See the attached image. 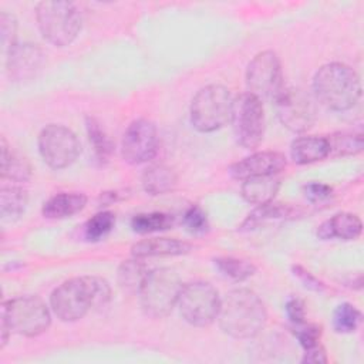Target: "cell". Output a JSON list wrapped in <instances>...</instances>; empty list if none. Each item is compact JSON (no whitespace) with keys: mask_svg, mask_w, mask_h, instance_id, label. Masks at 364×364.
<instances>
[{"mask_svg":"<svg viewBox=\"0 0 364 364\" xmlns=\"http://www.w3.org/2000/svg\"><path fill=\"white\" fill-rule=\"evenodd\" d=\"M111 299L107 280L98 276L73 277L61 283L50 297L51 309L61 321H77L92 307H102Z\"/></svg>","mask_w":364,"mask_h":364,"instance_id":"1","label":"cell"},{"mask_svg":"<svg viewBox=\"0 0 364 364\" xmlns=\"http://www.w3.org/2000/svg\"><path fill=\"white\" fill-rule=\"evenodd\" d=\"M218 318L225 334L233 338H250L263 330L267 311L255 291L236 289L220 300Z\"/></svg>","mask_w":364,"mask_h":364,"instance_id":"2","label":"cell"},{"mask_svg":"<svg viewBox=\"0 0 364 364\" xmlns=\"http://www.w3.org/2000/svg\"><path fill=\"white\" fill-rule=\"evenodd\" d=\"M314 98L333 111L351 109L361 97L358 74L341 63L320 67L313 78Z\"/></svg>","mask_w":364,"mask_h":364,"instance_id":"3","label":"cell"},{"mask_svg":"<svg viewBox=\"0 0 364 364\" xmlns=\"http://www.w3.org/2000/svg\"><path fill=\"white\" fill-rule=\"evenodd\" d=\"M36 20L43 37L53 46H70L81 31L82 17L71 1L50 0L36 7Z\"/></svg>","mask_w":364,"mask_h":364,"instance_id":"4","label":"cell"},{"mask_svg":"<svg viewBox=\"0 0 364 364\" xmlns=\"http://www.w3.org/2000/svg\"><path fill=\"white\" fill-rule=\"evenodd\" d=\"M182 289L178 273L168 267L149 270L138 294L144 313L152 318L166 317L176 306Z\"/></svg>","mask_w":364,"mask_h":364,"instance_id":"5","label":"cell"},{"mask_svg":"<svg viewBox=\"0 0 364 364\" xmlns=\"http://www.w3.org/2000/svg\"><path fill=\"white\" fill-rule=\"evenodd\" d=\"M232 97L226 87L212 84L200 88L189 109L191 124L199 132H213L230 121Z\"/></svg>","mask_w":364,"mask_h":364,"instance_id":"6","label":"cell"},{"mask_svg":"<svg viewBox=\"0 0 364 364\" xmlns=\"http://www.w3.org/2000/svg\"><path fill=\"white\" fill-rule=\"evenodd\" d=\"M1 321L9 326L11 333L36 337L48 328L51 314L40 297L18 296L1 304Z\"/></svg>","mask_w":364,"mask_h":364,"instance_id":"7","label":"cell"},{"mask_svg":"<svg viewBox=\"0 0 364 364\" xmlns=\"http://www.w3.org/2000/svg\"><path fill=\"white\" fill-rule=\"evenodd\" d=\"M220 300L218 290L210 283L191 282L182 284L176 306L186 323L195 327H206L218 318Z\"/></svg>","mask_w":364,"mask_h":364,"instance_id":"8","label":"cell"},{"mask_svg":"<svg viewBox=\"0 0 364 364\" xmlns=\"http://www.w3.org/2000/svg\"><path fill=\"white\" fill-rule=\"evenodd\" d=\"M230 122L236 141L246 149H255L264 135V109L262 100L243 92L232 101Z\"/></svg>","mask_w":364,"mask_h":364,"instance_id":"9","label":"cell"},{"mask_svg":"<svg viewBox=\"0 0 364 364\" xmlns=\"http://www.w3.org/2000/svg\"><path fill=\"white\" fill-rule=\"evenodd\" d=\"M273 102L280 122L293 132H304L316 122L314 98L301 88L284 85Z\"/></svg>","mask_w":364,"mask_h":364,"instance_id":"10","label":"cell"},{"mask_svg":"<svg viewBox=\"0 0 364 364\" xmlns=\"http://www.w3.org/2000/svg\"><path fill=\"white\" fill-rule=\"evenodd\" d=\"M38 151L50 168L63 169L78 158L81 145L77 135L70 128L51 124L38 135Z\"/></svg>","mask_w":364,"mask_h":364,"instance_id":"11","label":"cell"},{"mask_svg":"<svg viewBox=\"0 0 364 364\" xmlns=\"http://www.w3.org/2000/svg\"><path fill=\"white\" fill-rule=\"evenodd\" d=\"M249 92L259 100H274L284 87L280 60L276 53L266 50L256 54L246 70Z\"/></svg>","mask_w":364,"mask_h":364,"instance_id":"12","label":"cell"},{"mask_svg":"<svg viewBox=\"0 0 364 364\" xmlns=\"http://www.w3.org/2000/svg\"><path fill=\"white\" fill-rule=\"evenodd\" d=\"M159 146V136L155 124L149 119L139 118L129 124L121 142L124 161L132 165L144 164L152 159Z\"/></svg>","mask_w":364,"mask_h":364,"instance_id":"13","label":"cell"},{"mask_svg":"<svg viewBox=\"0 0 364 364\" xmlns=\"http://www.w3.org/2000/svg\"><path fill=\"white\" fill-rule=\"evenodd\" d=\"M6 70L11 81L26 82L34 80L44 67V51L31 43L16 44L6 53Z\"/></svg>","mask_w":364,"mask_h":364,"instance_id":"14","label":"cell"},{"mask_svg":"<svg viewBox=\"0 0 364 364\" xmlns=\"http://www.w3.org/2000/svg\"><path fill=\"white\" fill-rule=\"evenodd\" d=\"M287 165L286 156L280 152L264 151L256 152L250 156L243 158L239 162H235L229 168V173L232 178L237 181H243L252 176H267V175H277L282 172Z\"/></svg>","mask_w":364,"mask_h":364,"instance_id":"15","label":"cell"},{"mask_svg":"<svg viewBox=\"0 0 364 364\" xmlns=\"http://www.w3.org/2000/svg\"><path fill=\"white\" fill-rule=\"evenodd\" d=\"M361 230L363 223L357 215L340 212L318 226L317 236L323 240L334 237L341 240H354L361 235Z\"/></svg>","mask_w":364,"mask_h":364,"instance_id":"16","label":"cell"},{"mask_svg":"<svg viewBox=\"0 0 364 364\" xmlns=\"http://www.w3.org/2000/svg\"><path fill=\"white\" fill-rule=\"evenodd\" d=\"M191 250H192L191 243L179 239H169V237L144 239L131 247L132 256L138 259L155 257V256H179V255L189 253Z\"/></svg>","mask_w":364,"mask_h":364,"instance_id":"17","label":"cell"},{"mask_svg":"<svg viewBox=\"0 0 364 364\" xmlns=\"http://www.w3.org/2000/svg\"><path fill=\"white\" fill-rule=\"evenodd\" d=\"M296 215H297V210L293 209L291 206L283 205V203H274L272 200V202L259 205L255 210H252L240 225V230H247V232L255 230L264 225L291 219Z\"/></svg>","mask_w":364,"mask_h":364,"instance_id":"18","label":"cell"},{"mask_svg":"<svg viewBox=\"0 0 364 364\" xmlns=\"http://www.w3.org/2000/svg\"><path fill=\"white\" fill-rule=\"evenodd\" d=\"M330 155L327 136H299L290 145V156L299 165L313 164Z\"/></svg>","mask_w":364,"mask_h":364,"instance_id":"19","label":"cell"},{"mask_svg":"<svg viewBox=\"0 0 364 364\" xmlns=\"http://www.w3.org/2000/svg\"><path fill=\"white\" fill-rule=\"evenodd\" d=\"M87 196L80 192H61L51 196L43 205V216L47 219H65L84 209Z\"/></svg>","mask_w":364,"mask_h":364,"instance_id":"20","label":"cell"},{"mask_svg":"<svg viewBox=\"0 0 364 364\" xmlns=\"http://www.w3.org/2000/svg\"><path fill=\"white\" fill-rule=\"evenodd\" d=\"M280 186V179L276 175L252 176L243 179L240 192L246 202L263 205L272 202Z\"/></svg>","mask_w":364,"mask_h":364,"instance_id":"21","label":"cell"},{"mask_svg":"<svg viewBox=\"0 0 364 364\" xmlns=\"http://www.w3.org/2000/svg\"><path fill=\"white\" fill-rule=\"evenodd\" d=\"M142 188L149 195H164L176 186L178 176L171 166L158 164L146 168L142 173Z\"/></svg>","mask_w":364,"mask_h":364,"instance_id":"22","label":"cell"},{"mask_svg":"<svg viewBox=\"0 0 364 364\" xmlns=\"http://www.w3.org/2000/svg\"><path fill=\"white\" fill-rule=\"evenodd\" d=\"M1 179H10L13 182H26L31 176V168L28 161L18 152L13 151L4 138H1Z\"/></svg>","mask_w":364,"mask_h":364,"instance_id":"23","label":"cell"},{"mask_svg":"<svg viewBox=\"0 0 364 364\" xmlns=\"http://www.w3.org/2000/svg\"><path fill=\"white\" fill-rule=\"evenodd\" d=\"M27 191L20 186H3L0 191V213L3 220L14 222L26 210Z\"/></svg>","mask_w":364,"mask_h":364,"instance_id":"24","label":"cell"},{"mask_svg":"<svg viewBox=\"0 0 364 364\" xmlns=\"http://www.w3.org/2000/svg\"><path fill=\"white\" fill-rule=\"evenodd\" d=\"M148 269L141 259L134 257L121 263L118 269V284L127 293H138L146 274Z\"/></svg>","mask_w":364,"mask_h":364,"instance_id":"25","label":"cell"},{"mask_svg":"<svg viewBox=\"0 0 364 364\" xmlns=\"http://www.w3.org/2000/svg\"><path fill=\"white\" fill-rule=\"evenodd\" d=\"M175 218L164 212H151V213H138L131 220V228L134 232L146 235L152 232L166 230L172 228Z\"/></svg>","mask_w":364,"mask_h":364,"instance_id":"26","label":"cell"},{"mask_svg":"<svg viewBox=\"0 0 364 364\" xmlns=\"http://www.w3.org/2000/svg\"><path fill=\"white\" fill-rule=\"evenodd\" d=\"M87 134H88V139L92 145L94 154L97 156V159L100 162H105L109 159L114 145L111 142V139L108 138V135L105 134L104 128L101 127V124L91 117H87Z\"/></svg>","mask_w":364,"mask_h":364,"instance_id":"27","label":"cell"},{"mask_svg":"<svg viewBox=\"0 0 364 364\" xmlns=\"http://www.w3.org/2000/svg\"><path fill=\"white\" fill-rule=\"evenodd\" d=\"M213 264L222 276L235 282H243L256 272V267L250 262L235 257H216Z\"/></svg>","mask_w":364,"mask_h":364,"instance_id":"28","label":"cell"},{"mask_svg":"<svg viewBox=\"0 0 364 364\" xmlns=\"http://www.w3.org/2000/svg\"><path fill=\"white\" fill-rule=\"evenodd\" d=\"M330 145V154L336 156L355 155L363 149V136L361 134L351 132H338L327 138Z\"/></svg>","mask_w":364,"mask_h":364,"instance_id":"29","label":"cell"},{"mask_svg":"<svg viewBox=\"0 0 364 364\" xmlns=\"http://www.w3.org/2000/svg\"><path fill=\"white\" fill-rule=\"evenodd\" d=\"M115 225V215L108 210H102L95 213L91 219L84 225V236L87 240L97 242L105 237Z\"/></svg>","mask_w":364,"mask_h":364,"instance_id":"30","label":"cell"},{"mask_svg":"<svg viewBox=\"0 0 364 364\" xmlns=\"http://www.w3.org/2000/svg\"><path fill=\"white\" fill-rule=\"evenodd\" d=\"M361 323V313L350 303H341L333 313V327L337 333H353Z\"/></svg>","mask_w":364,"mask_h":364,"instance_id":"31","label":"cell"},{"mask_svg":"<svg viewBox=\"0 0 364 364\" xmlns=\"http://www.w3.org/2000/svg\"><path fill=\"white\" fill-rule=\"evenodd\" d=\"M182 222H183L185 229L192 235H202V233H206L209 229V222H208L206 213L196 205L191 206L183 213Z\"/></svg>","mask_w":364,"mask_h":364,"instance_id":"32","label":"cell"},{"mask_svg":"<svg viewBox=\"0 0 364 364\" xmlns=\"http://www.w3.org/2000/svg\"><path fill=\"white\" fill-rule=\"evenodd\" d=\"M294 336L297 337L300 346L307 350L317 344H320L321 327L317 324H306L304 321L300 324H294Z\"/></svg>","mask_w":364,"mask_h":364,"instance_id":"33","label":"cell"},{"mask_svg":"<svg viewBox=\"0 0 364 364\" xmlns=\"http://www.w3.org/2000/svg\"><path fill=\"white\" fill-rule=\"evenodd\" d=\"M0 33H1V46L6 53H9L17 43V21L13 14L1 13L0 14Z\"/></svg>","mask_w":364,"mask_h":364,"instance_id":"34","label":"cell"},{"mask_svg":"<svg viewBox=\"0 0 364 364\" xmlns=\"http://www.w3.org/2000/svg\"><path fill=\"white\" fill-rule=\"evenodd\" d=\"M303 191H304V196L311 203L326 202L333 195V188L326 183H321V182H310V183L304 185Z\"/></svg>","mask_w":364,"mask_h":364,"instance_id":"35","label":"cell"},{"mask_svg":"<svg viewBox=\"0 0 364 364\" xmlns=\"http://www.w3.org/2000/svg\"><path fill=\"white\" fill-rule=\"evenodd\" d=\"M291 272L303 283L304 287H307L310 290H314V291H323L326 289V286L318 279H316L309 270H306L304 267H301L299 264H294V266H291Z\"/></svg>","mask_w":364,"mask_h":364,"instance_id":"36","label":"cell"},{"mask_svg":"<svg viewBox=\"0 0 364 364\" xmlns=\"http://www.w3.org/2000/svg\"><path fill=\"white\" fill-rule=\"evenodd\" d=\"M286 314L290 318V321L293 324H300L304 321L306 318V309H304V303L300 299H290L286 303Z\"/></svg>","mask_w":364,"mask_h":364,"instance_id":"37","label":"cell"},{"mask_svg":"<svg viewBox=\"0 0 364 364\" xmlns=\"http://www.w3.org/2000/svg\"><path fill=\"white\" fill-rule=\"evenodd\" d=\"M303 363H310V364H321L327 363V354L323 346L317 344L311 348H307L304 353V357L301 358Z\"/></svg>","mask_w":364,"mask_h":364,"instance_id":"38","label":"cell"}]
</instances>
